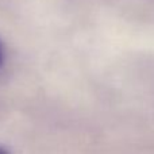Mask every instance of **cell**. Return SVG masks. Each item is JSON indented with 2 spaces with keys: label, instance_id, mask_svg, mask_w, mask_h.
<instances>
[{
  "label": "cell",
  "instance_id": "cell-2",
  "mask_svg": "<svg viewBox=\"0 0 154 154\" xmlns=\"http://www.w3.org/2000/svg\"><path fill=\"white\" fill-rule=\"evenodd\" d=\"M0 154H11L10 152H8L7 149H4L3 146H0Z\"/></svg>",
  "mask_w": 154,
  "mask_h": 154
},
{
  "label": "cell",
  "instance_id": "cell-1",
  "mask_svg": "<svg viewBox=\"0 0 154 154\" xmlns=\"http://www.w3.org/2000/svg\"><path fill=\"white\" fill-rule=\"evenodd\" d=\"M4 64V48H3V43L0 41V68Z\"/></svg>",
  "mask_w": 154,
  "mask_h": 154
}]
</instances>
